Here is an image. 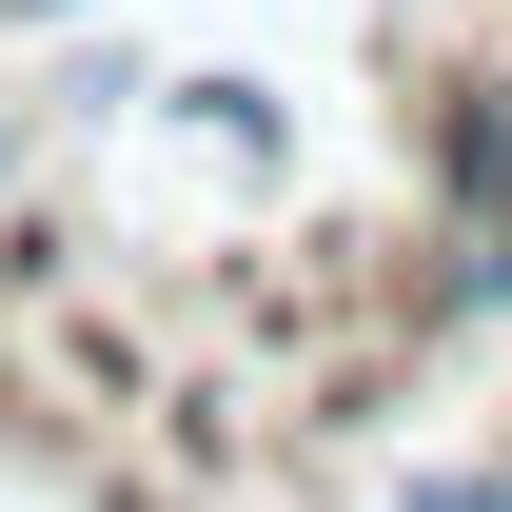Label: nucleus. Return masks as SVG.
Listing matches in <instances>:
<instances>
[{
    "instance_id": "nucleus-5",
    "label": "nucleus",
    "mask_w": 512,
    "mask_h": 512,
    "mask_svg": "<svg viewBox=\"0 0 512 512\" xmlns=\"http://www.w3.org/2000/svg\"><path fill=\"white\" fill-rule=\"evenodd\" d=\"M20 20H79V0H20Z\"/></svg>"
},
{
    "instance_id": "nucleus-6",
    "label": "nucleus",
    "mask_w": 512,
    "mask_h": 512,
    "mask_svg": "<svg viewBox=\"0 0 512 512\" xmlns=\"http://www.w3.org/2000/svg\"><path fill=\"white\" fill-rule=\"evenodd\" d=\"M0 178H20V119H0Z\"/></svg>"
},
{
    "instance_id": "nucleus-1",
    "label": "nucleus",
    "mask_w": 512,
    "mask_h": 512,
    "mask_svg": "<svg viewBox=\"0 0 512 512\" xmlns=\"http://www.w3.org/2000/svg\"><path fill=\"white\" fill-rule=\"evenodd\" d=\"M512 197V79H453L434 99V217H493Z\"/></svg>"
},
{
    "instance_id": "nucleus-4",
    "label": "nucleus",
    "mask_w": 512,
    "mask_h": 512,
    "mask_svg": "<svg viewBox=\"0 0 512 512\" xmlns=\"http://www.w3.org/2000/svg\"><path fill=\"white\" fill-rule=\"evenodd\" d=\"M0 434H20V355H0Z\"/></svg>"
},
{
    "instance_id": "nucleus-3",
    "label": "nucleus",
    "mask_w": 512,
    "mask_h": 512,
    "mask_svg": "<svg viewBox=\"0 0 512 512\" xmlns=\"http://www.w3.org/2000/svg\"><path fill=\"white\" fill-rule=\"evenodd\" d=\"M414 512H512V453H493V473H434Z\"/></svg>"
},
{
    "instance_id": "nucleus-2",
    "label": "nucleus",
    "mask_w": 512,
    "mask_h": 512,
    "mask_svg": "<svg viewBox=\"0 0 512 512\" xmlns=\"http://www.w3.org/2000/svg\"><path fill=\"white\" fill-rule=\"evenodd\" d=\"M434 316H512V197H493V217H453V256H434Z\"/></svg>"
}]
</instances>
